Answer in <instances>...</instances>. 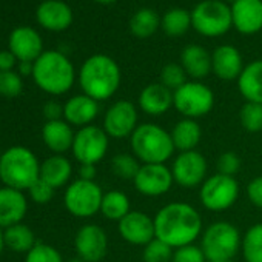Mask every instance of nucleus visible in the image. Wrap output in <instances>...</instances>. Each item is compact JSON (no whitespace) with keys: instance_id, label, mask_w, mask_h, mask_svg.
I'll use <instances>...</instances> for the list:
<instances>
[{"instance_id":"c9c22d12","label":"nucleus","mask_w":262,"mask_h":262,"mask_svg":"<svg viewBox=\"0 0 262 262\" xmlns=\"http://www.w3.org/2000/svg\"><path fill=\"white\" fill-rule=\"evenodd\" d=\"M174 248H171L168 244L162 242L161 239L155 237L151 242H148L144 247V262H171L173 260Z\"/></svg>"},{"instance_id":"a878e982","label":"nucleus","mask_w":262,"mask_h":262,"mask_svg":"<svg viewBox=\"0 0 262 262\" xmlns=\"http://www.w3.org/2000/svg\"><path fill=\"white\" fill-rule=\"evenodd\" d=\"M237 88L245 102L262 103V59L244 67L237 79Z\"/></svg>"},{"instance_id":"e433bc0d","label":"nucleus","mask_w":262,"mask_h":262,"mask_svg":"<svg viewBox=\"0 0 262 262\" xmlns=\"http://www.w3.org/2000/svg\"><path fill=\"white\" fill-rule=\"evenodd\" d=\"M187 77L188 76L181 63H167L161 71V83L173 93L188 82Z\"/></svg>"},{"instance_id":"49530a36","label":"nucleus","mask_w":262,"mask_h":262,"mask_svg":"<svg viewBox=\"0 0 262 262\" xmlns=\"http://www.w3.org/2000/svg\"><path fill=\"white\" fill-rule=\"evenodd\" d=\"M96 165H90V164H83L79 167V179L83 181H94L96 178Z\"/></svg>"},{"instance_id":"4468645a","label":"nucleus","mask_w":262,"mask_h":262,"mask_svg":"<svg viewBox=\"0 0 262 262\" xmlns=\"http://www.w3.org/2000/svg\"><path fill=\"white\" fill-rule=\"evenodd\" d=\"M135 188L148 198H158L167 194L173 184V173L165 164H142L135 181Z\"/></svg>"},{"instance_id":"8fccbe9b","label":"nucleus","mask_w":262,"mask_h":262,"mask_svg":"<svg viewBox=\"0 0 262 262\" xmlns=\"http://www.w3.org/2000/svg\"><path fill=\"white\" fill-rule=\"evenodd\" d=\"M94 2H97L100 5H111V4L117 2V0H94Z\"/></svg>"},{"instance_id":"79ce46f5","label":"nucleus","mask_w":262,"mask_h":262,"mask_svg":"<svg viewBox=\"0 0 262 262\" xmlns=\"http://www.w3.org/2000/svg\"><path fill=\"white\" fill-rule=\"evenodd\" d=\"M54 188L51 185H48L45 181H42L40 178L33 184V187L28 190L30 193V198L33 199V202L36 204H48L53 196H54Z\"/></svg>"},{"instance_id":"7c9ffc66","label":"nucleus","mask_w":262,"mask_h":262,"mask_svg":"<svg viewBox=\"0 0 262 262\" xmlns=\"http://www.w3.org/2000/svg\"><path fill=\"white\" fill-rule=\"evenodd\" d=\"M129 211H131V204H129L128 196L123 191L111 190V191H108V193L103 194L102 205H100V213L106 219L119 222Z\"/></svg>"},{"instance_id":"ddd939ff","label":"nucleus","mask_w":262,"mask_h":262,"mask_svg":"<svg viewBox=\"0 0 262 262\" xmlns=\"http://www.w3.org/2000/svg\"><path fill=\"white\" fill-rule=\"evenodd\" d=\"M171 173L174 184H178L179 187L196 188L205 182L208 164L204 155H201L199 151H184L174 158L171 164Z\"/></svg>"},{"instance_id":"dca6fc26","label":"nucleus","mask_w":262,"mask_h":262,"mask_svg":"<svg viewBox=\"0 0 262 262\" xmlns=\"http://www.w3.org/2000/svg\"><path fill=\"white\" fill-rule=\"evenodd\" d=\"M119 234L123 241L133 245L145 247L156 237L155 233V219L144 211L131 210L123 219L117 222Z\"/></svg>"},{"instance_id":"c85d7f7f","label":"nucleus","mask_w":262,"mask_h":262,"mask_svg":"<svg viewBox=\"0 0 262 262\" xmlns=\"http://www.w3.org/2000/svg\"><path fill=\"white\" fill-rule=\"evenodd\" d=\"M162 24L159 14L151 8H141L129 19V31L138 39H148L156 34Z\"/></svg>"},{"instance_id":"9b49d317","label":"nucleus","mask_w":262,"mask_h":262,"mask_svg":"<svg viewBox=\"0 0 262 262\" xmlns=\"http://www.w3.org/2000/svg\"><path fill=\"white\" fill-rule=\"evenodd\" d=\"M108 147H110V138L105 133V129L97 125H88L79 128V131L74 136L71 151L74 159L80 165L83 164L96 165L106 156Z\"/></svg>"},{"instance_id":"4c0bfd02","label":"nucleus","mask_w":262,"mask_h":262,"mask_svg":"<svg viewBox=\"0 0 262 262\" xmlns=\"http://www.w3.org/2000/svg\"><path fill=\"white\" fill-rule=\"evenodd\" d=\"M24 90V82L16 71H0V96L17 97Z\"/></svg>"},{"instance_id":"6e6552de","label":"nucleus","mask_w":262,"mask_h":262,"mask_svg":"<svg viewBox=\"0 0 262 262\" xmlns=\"http://www.w3.org/2000/svg\"><path fill=\"white\" fill-rule=\"evenodd\" d=\"M173 106L185 119H201L214 106V94L201 80H188L173 93Z\"/></svg>"},{"instance_id":"a19ab883","label":"nucleus","mask_w":262,"mask_h":262,"mask_svg":"<svg viewBox=\"0 0 262 262\" xmlns=\"http://www.w3.org/2000/svg\"><path fill=\"white\" fill-rule=\"evenodd\" d=\"M216 165H217V173L234 178L239 173L242 162H241V159H239V156L236 153L227 151V153H222L217 158V164Z\"/></svg>"},{"instance_id":"473e14b6","label":"nucleus","mask_w":262,"mask_h":262,"mask_svg":"<svg viewBox=\"0 0 262 262\" xmlns=\"http://www.w3.org/2000/svg\"><path fill=\"white\" fill-rule=\"evenodd\" d=\"M241 251L245 262H262V224H254L245 231Z\"/></svg>"},{"instance_id":"2f4dec72","label":"nucleus","mask_w":262,"mask_h":262,"mask_svg":"<svg viewBox=\"0 0 262 262\" xmlns=\"http://www.w3.org/2000/svg\"><path fill=\"white\" fill-rule=\"evenodd\" d=\"M161 27L167 36L182 37L191 28V13L182 8H171L164 14Z\"/></svg>"},{"instance_id":"aec40b11","label":"nucleus","mask_w":262,"mask_h":262,"mask_svg":"<svg viewBox=\"0 0 262 262\" xmlns=\"http://www.w3.org/2000/svg\"><path fill=\"white\" fill-rule=\"evenodd\" d=\"M37 22L48 31H63L73 24V10L62 0H45L37 7L36 11Z\"/></svg>"},{"instance_id":"f03ea898","label":"nucleus","mask_w":262,"mask_h":262,"mask_svg":"<svg viewBox=\"0 0 262 262\" xmlns=\"http://www.w3.org/2000/svg\"><path fill=\"white\" fill-rule=\"evenodd\" d=\"M122 74L117 62L106 54H93L79 71V85L83 94L97 102L111 99L120 86Z\"/></svg>"},{"instance_id":"37998d69","label":"nucleus","mask_w":262,"mask_h":262,"mask_svg":"<svg viewBox=\"0 0 262 262\" xmlns=\"http://www.w3.org/2000/svg\"><path fill=\"white\" fill-rule=\"evenodd\" d=\"M247 196L254 207L262 208V176H257L248 182Z\"/></svg>"},{"instance_id":"ea45409f","label":"nucleus","mask_w":262,"mask_h":262,"mask_svg":"<svg viewBox=\"0 0 262 262\" xmlns=\"http://www.w3.org/2000/svg\"><path fill=\"white\" fill-rule=\"evenodd\" d=\"M171 262H207V257L201 248V245H184L181 248H176L173 253Z\"/></svg>"},{"instance_id":"c03bdc74","label":"nucleus","mask_w":262,"mask_h":262,"mask_svg":"<svg viewBox=\"0 0 262 262\" xmlns=\"http://www.w3.org/2000/svg\"><path fill=\"white\" fill-rule=\"evenodd\" d=\"M43 116L48 120H60L63 117V105H60L56 100H50L43 105Z\"/></svg>"},{"instance_id":"3c124183","label":"nucleus","mask_w":262,"mask_h":262,"mask_svg":"<svg viewBox=\"0 0 262 262\" xmlns=\"http://www.w3.org/2000/svg\"><path fill=\"white\" fill-rule=\"evenodd\" d=\"M67 262H85V260H82L80 257H73V259H70V260H67Z\"/></svg>"},{"instance_id":"6ab92c4d","label":"nucleus","mask_w":262,"mask_h":262,"mask_svg":"<svg viewBox=\"0 0 262 262\" xmlns=\"http://www.w3.org/2000/svg\"><path fill=\"white\" fill-rule=\"evenodd\" d=\"M244 67L242 54L233 45H221L211 54V71L221 80H237Z\"/></svg>"},{"instance_id":"c756f323","label":"nucleus","mask_w":262,"mask_h":262,"mask_svg":"<svg viewBox=\"0 0 262 262\" xmlns=\"http://www.w3.org/2000/svg\"><path fill=\"white\" fill-rule=\"evenodd\" d=\"M5 245L14 253H28L37 242L33 230L25 224H16L5 228Z\"/></svg>"},{"instance_id":"2eb2a0df","label":"nucleus","mask_w":262,"mask_h":262,"mask_svg":"<svg viewBox=\"0 0 262 262\" xmlns=\"http://www.w3.org/2000/svg\"><path fill=\"white\" fill-rule=\"evenodd\" d=\"M74 248L77 257L85 262H100L108 250V237L102 227L86 224L79 228L74 237Z\"/></svg>"},{"instance_id":"58836bf2","label":"nucleus","mask_w":262,"mask_h":262,"mask_svg":"<svg viewBox=\"0 0 262 262\" xmlns=\"http://www.w3.org/2000/svg\"><path fill=\"white\" fill-rule=\"evenodd\" d=\"M25 262H63V259L62 254L53 245L37 242L27 253Z\"/></svg>"},{"instance_id":"5701e85b","label":"nucleus","mask_w":262,"mask_h":262,"mask_svg":"<svg viewBox=\"0 0 262 262\" xmlns=\"http://www.w3.org/2000/svg\"><path fill=\"white\" fill-rule=\"evenodd\" d=\"M74 136L73 126L63 119L48 120L42 128V139L54 155H65L70 151L73 148Z\"/></svg>"},{"instance_id":"393cba45","label":"nucleus","mask_w":262,"mask_h":262,"mask_svg":"<svg viewBox=\"0 0 262 262\" xmlns=\"http://www.w3.org/2000/svg\"><path fill=\"white\" fill-rule=\"evenodd\" d=\"M181 65L188 77L202 80L211 73V54L201 45L191 43L181 53Z\"/></svg>"},{"instance_id":"f3484780","label":"nucleus","mask_w":262,"mask_h":262,"mask_svg":"<svg viewBox=\"0 0 262 262\" xmlns=\"http://www.w3.org/2000/svg\"><path fill=\"white\" fill-rule=\"evenodd\" d=\"M10 51L19 62H36L43 53V42L39 33L30 27H19L10 34Z\"/></svg>"},{"instance_id":"20e7f679","label":"nucleus","mask_w":262,"mask_h":262,"mask_svg":"<svg viewBox=\"0 0 262 262\" xmlns=\"http://www.w3.org/2000/svg\"><path fill=\"white\" fill-rule=\"evenodd\" d=\"M39 178L40 162L30 148L14 145L0 156V181L5 187L19 191L30 190Z\"/></svg>"},{"instance_id":"423d86ee","label":"nucleus","mask_w":262,"mask_h":262,"mask_svg":"<svg viewBox=\"0 0 262 262\" xmlns=\"http://www.w3.org/2000/svg\"><path fill=\"white\" fill-rule=\"evenodd\" d=\"M241 242L242 236L239 230L227 221L211 224L201 236V248L207 262L233 260L241 250Z\"/></svg>"},{"instance_id":"4be33fe9","label":"nucleus","mask_w":262,"mask_h":262,"mask_svg":"<svg viewBox=\"0 0 262 262\" xmlns=\"http://www.w3.org/2000/svg\"><path fill=\"white\" fill-rule=\"evenodd\" d=\"M28 202L22 191L4 187L0 188V228L20 224L27 214Z\"/></svg>"},{"instance_id":"412c9836","label":"nucleus","mask_w":262,"mask_h":262,"mask_svg":"<svg viewBox=\"0 0 262 262\" xmlns=\"http://www.w3.org/2000/svg\"><path fill=\"white\" fill-rule=\"evenodd\" d=\"M99 114V102L86 94H77L70 97L63 105V120L71 126L83 128L93 125Z\"/></svg>"},{"instance_id":"1a4fd4ad","label":"nucleus","mask_w":262,"mask_h":262,"mask_svg":"<svg viewBox=\"0 0 262 262\" xmlns=\"http://www.w3.org/2000/svg\"><path fill=\"white\" fill-rule=\"evenodd\" d=\"M103 194L105 193L102 191L97 182L77 179L67 187L63 204L70 214L80 219H86L93 217L100 211Z\"/></svg>"},{"instance_id":"a18cd8bd","label":"nucleus","mask_w":262,"mask_h":262,"mask_svg":"<svg viewBox=\"0 0 262 262\" xmlns=\"http://www.w3.org/2000/svg\"><path fill=\"white\" fill-rule=\"evenodd\" d=\"M16 56L8 50V51H0V71H13L16 67Z\"/></svg>"},{"instance_id":"7ed1b4c3","label":"nucleus","mask_w":262,"mask_h":262,"mask_svg":"<svg viewBox=\"0 0 262 262\" xmlns=\"http://www.w3.org/2000/svg\"><path fill=\"white\" fill-rule=\"evenodd\" d=\"M33 79L42 91L51 96H62L73 88L76 70L63 53L50 50L43 51L34 62Z\"/></svg>"},{"instance_id":"f8f14e48","label":"nucleus","mask_w":262,"mask_h":262,"mask_svg":"<svg viewBox=\"0 0 262 262\" xmlns=\"http://www.w3.org/2000/svg\"><path fill=\"white\" fill-rule=\"evenodd\" d=\"M139 126V114L138 108L129 100H117L114 102L103 116V129L108 138L113 139H125L131 138L136 128Z\"/></svg>"},{"instance_id":"de8ad7c7","label":"nucleus","mask_w":262,"mask_h":262,"mask_svg":"<svg viewBox=\"0 0 262 262\" xmlns=\"http://www.w3.org/2000/svg\"><path fill=\"white\" fill-rule=\"evenodd\" d=\"M33 68H34V63L33 62H19V71H20V76H33Z\"/></svg>"},{"instance_id":"f257e3e1","label":"nucleus","mask_w":262,"mask_h":262,"mask_svg":"<svg viewBox=\"0 0 262 262\" xmlns=\"http://www.w3.org/2000/svg\"><path fill=\"white\" fill-rule=\"evenodd\" d=\"M153 219L156 237L174 250L194 244V241L202 236V216L187 202L167 204Z\"/></svg>"},{"instance_id":"39448f33","label":"nucleus","mask_w":262,"mask_h":262,"mask_svg":"<svg viewBox=\"0 0 262 262\" xmlns=\"http://www.w3.org/2000/svg\"><path fill=\"white\" fill-rule=\"evenodd\" d=\"M129 147L141 164H165L176 150L171 135L156 123H141L129 138Z\"/></svg>"},{"instance_id":"09e8293b","label":"nucleus","mask_w":262,"mask_h":262,"mask_svg":"<svg viewBox=\"0 0 262 262\" xmlns=\"http://www.w3.org/2000/svg\"><path fill=\"white\" fill-rule=\"evenodd\" d=\"M7 245H5V236H4V231H2V228H0V253L4 251V248H5Z\"/></svg>"},{"instance_id":"72a5a7b5","label":"nucleus","mask_w":262,"mask_h":262,"mask_svg":"<svg viewBox=\"0 0 262 262\" xmlns=\"http://www.w3.org/2000/svg\"><path fill=\"white\" fill-rule=\"evenodd\" d=\"M141 162L135 155H128V153H120L116 155L111 161V170L113 173L123 181H135L139 168H141Z\"/></svg>"},{"instance_id":"b1692460","label":"nucleus","mask_w":262,"mask_h":262,"mask_svg":"<svg viewBox=\"0 0 262 262\" xmlns=\"http://www.w3.org/2000/svg\"><path fill=\"white\" fill-rule=\"evenodd\" d=\"M173 106V91L161 82L147 85L139 94V108L153 117L165 114Z\"/></svg>"},{"instance_id":"cd10ccee","label":"nucleus","mask_w":262,"mask_h":262,"mask_svg":"<svg viewBox=\"0 0 262 262\" xmlns=\"http://www.w3.org/2000/svg\"><path fill=\"white\" fill-rule=\"evenodd\" d=\"M170 135H171L174 148L179 153H184V151L196 150V147L199 145L201 138H202V129H201L198 120L184 117L179 122H176V125L170 131Z\"/></svg>"},{"instance_id":"a211bd4d","label":"nucleus","mask_w":262,"mask_h":262,"mask_svg":"<svg viewBox=\"0 0 262 262\" xmlns=\"http://www.w3.org/2000/svg\"><path fill=\"white\" fill-rule=\"evenodd\" d=\"M233 27L244 36H253L262 30V0H237L231 5Z\"/></svg>"},{"instance_id":"864d4df0","label":"nucleus","mask_w":262,"mask_h":262,"mask_svg":"<svg viewBox=\"0 0 262 262\" xmlns=\"http://www.w3.org/2000/svg\"><path fill=\"white\" fill-rule=\"evenodd\" d=\"M221 262H233V260H221Z\"/></svg>"},{"instance_id":"bb28decb","label":"nucleus","mask_w":262,"mask_h":262,"mask_svg":"<svg viewBox=\"0 0 262 262\" xmlns=\"http://www.w3.org/2000/svg\"><path fill=\"white\" fill-rule=\"evenodd\" d=\"M73 174V165L63 155H53L40 164V179L54 190L65 187Z\"/></svg>"},{"instance_id":"0eeeda50","label":"nucleus","mask_w":262,"mask_h":262,"mask_svg":"<svg viewBox=\"0 0 262 262\" xmlns=\"http://www.w3.org/2000/svg\"><path fill=\"white\" fill-rule=\"evenodd\" d=\"M191 27L204 37H221L233 27L231 7L224 0H204L191 11Z\"/></svg>"},{"instance_id":"9d476101","label":"nucleus","mask_w":262,"mask_h":262,"mask_svg":"<svg viewBox=\"0 0 262 262\" xmlns=\"http://www.w3.org/2000/svg\"><path fill=\"white\" fill-rule=\"evenodd\" d=\"M201 202L210 211H224L234 205L239 196V184L236 178L221 173L211 174L201 185Z\"/></svg>"},{"instance_id":"603ef678","label":"nucleus","mask_w":262,"mask_h":262,"mask_svg":"<svg viewBox=\"0 0 262 262\" xmlns=\"http://www.w3.org/2000/svg\"><path fill=\"white\" fill-rule=\"evenodd\" d=\"M224 2H231V5H233L234 2H237V0H224Z\"/></svg>"},{"instance_id":"f704fd0d","label":"nucleus","mask_w":262,"mask_h":262,"mask_svg":"<svg viewBox=\"0 0 262 262\" xmlns=\"http://www.w3.org/2000/svg\"><path fill=\"white\" fill-rule=\"evenodd\" d=\"M241 125L248 133H259L262 131V103L245 102L239 111Z\"/></svg>"}]
</instances>
